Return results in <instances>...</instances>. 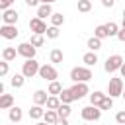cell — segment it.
<instances>
[{"instance_id":"1","label":"cell","mask_w":125,"mask_h":125,"mask_svg":"<svg viewBox=\"0 0 125 125\" xmlns=\"http://www.w3.org/2000/svg\"><path fill=\"white\" fill-rule=\"evenodd\" d=\"M92 78H94V74H92L90 66H74L70 70V80L72 82H88Z\"/></svg>"},{"instance_id":"2","label":"cell","mask_w":125,"mask_h":125,"mask_svg":"<svg viewBox=\"0 0 125 125\" xmlns=\"http://www.w3.org/2000/svg\"><path fill=\"white\" fill-rule=\"evenodd\" d=\"M39 62L35 61V59H25V62L21 64V74L25 76V78H33L35 74H39Z\"/></svg>"},{"instance_id":"3","label":"cell","mask_w":125,"mask_h":125,"mask_svg":"<svg viewBox=\"0 0 125 125\" xmlns=\"http://www.w3.org/2000/svg\"><path fill=\"white\" fill-rule=\"evenodd\" d=\"M123 80L121 78H109V84H107V96L109 98H119L123 96Z\"/></svg>"},{"instance_id":"4","label":"cell","mask_w":125,"mask_h":125,"mask_svg":"<svg viewBox=\"0 0 125 125\" xmlns=\"http://www.w3.org/2000/svg\"><path fill=\"white\" fill-rule=\"evenodd\" d=\"M121 66H123V57H121V55H111V57H107L105 62H104V70H105V72H115V70H119Z\"/></svg>"},{"instance_id":"5","label":"cell","mask_w":125,"mask_h":125,"mask_svg":"<svg viewBox=\"0 0 125 125\" xmlns=\"http://www.w3.org/2000/svg\"><path fill=\"white\" fill-rule=\"evenodd\" d=\"M80 115H82L84 121H98L102 117V109L98 105H86V107H82Z\"/></svg>"},{"instance_id":"6","label":"cell","mask_w":125,"mask_h":125,"mask_svg":"<svg viewBox=\"0 0 125 125\" xmlns=\"http://www.w3.org/2000/svg\"><path fill=\"white\" fill-rule=\"evenodd\" d=\"M39 76H41L43 80H47V82H55V80L59 78V72H57V68H55L53 64H41Z\"/></svg>"},{"instance_id":"7","label":"cell","mask_w":125,"mask_h":125,"mask_svg":"<svg viewBox=\"0 0 125 125\" xmlns=\"http://www.w3.org/2000/svg\"><path fill=\"white\" fill-rule=\"evenodd\" d=\"M29 29L33 31V35H45L49 27L41 18H33V20H29Z\"/></svg>"},{"instance_id":"8","label":"cell","mask_w":125,"mask_h":125,"mask_svg":"<svg viewBox=\"0 0 125 125\" xmlns=\"http://www.w3.org/2000/svg\"><path fill=\"white\" fill-rule=\"evenodd\" d=\"M35 51H37V49H35L29 41L18 45V55H21L23 59H35Z\"/></svg>"},{"instance_id":"9","label":"cell","mask_w":125,"mask_h":125,"mask_svg":"<svg viewBox=\"0 0 125 125\" xmlns=\"http://www.w3.org/2000/svg\"><path fill=\"white\" fill-rule=\"evenodd\" d=\"M70 90H72L74 100H80V98H84V96H88V94H90V88H88V84H86V82H74V86H72Z\"/></svg>"},{"instance_id":"10","label":"cell","mask_w":125,"mask_h":125,"mask_svg":"<svg viewBox=\"0 0 125 125\" xmlns=\"http://www.w3.org/2000/svg\"><path fill=\"white\" fill-rule=\"evenodd\" d=\"M18 12L14 10V8H10V10H4L2 12V21H4V25H16V21H18Z\"/></svg>"},{"instance_id":"11","label":"cell","mask_w":125,"mask_h":125,"mask_svg":"<svg viewBox=\"0 0 125 125\" xmlns=\"http://www.w3.org/2000/svg\"><path fill=\"white\" fill-rule=\"evenodd\" d=\"M18 27L16 25H2L0 27V35L4 37V39H16L18 37Z\"/></svg>"},{"instance_id":"12","label":"cell","mask_w":125,"mask_h":125,"mask_svg":"<svg viewBox=\"0 0 125 125\" xmlns=\"http://www.w3.org/2000/svg\"><path fill=\"white\" fill-rule=\"evenodd\" d=\"M47 100H49V92H45V90H35L33 92V104L35 105H45Z\"/></svg>"},{"instance_id":"13","label":"cell","mask_w":125,"mask_h":125,"mask_svg":"<svg viewBox=\"0 0 125 125\" xmlns=\"http://www.w3.org/2000/svg\"><path fill=\"white\" fill-rule=\"evenodd\" d=\"M51 16H53L51 4H39V8H37V18L45 20V18H51Z\"/></svg>"},{"instance_id":"14","label":"cell","mask_w":125,"mask_h":125,"mask_svg":"<svg viewBox=\"0 0 125 125\" xmlns=\"http://www.w3.org/2000/svg\"><path fill=\"white\" fill-rule=\"evenodd\" d=\"M14 107V96L12 94H2L0 96V109H12Z\"/></svg>"},{"instance_id":"15","label":"cell","mask_w":125,"mask_h":125,"mask_svg":"<svg viewBox=\"0 0 125 125\" xmlns=\"http://www.w3.org/2000/svg\"><path fill=\"white\" fill-rule=\"evenodd\" d=\"M107 98V94H104V92H92L90 94V105H102V102Z\"/></svg>"},{"instance_id":"16","label":"cell","mask_w":125,"mask_h":125,"mask_svg":"<svg viewBox=\"0 0 125 125\" xmlns=\"http://www.w3.org/2000/svg\"><path fill=\"white\" fill-rule=\"evenodd\" d=\"M8 117H10V121H12V123H18V121H21V117H23V111H21V107L14 105V107L8 111Z\"/></svg>"},{"instance_id":"17","label":"cell","mask_w":125,"mask_h":125,"mask_svg":"<svg viewBox=\"0 0 125 125\" xmlns=\"http://www.w3.org/2000/svg\"><path fill=\"white\" fill-rule=\"evenodd\" d=\"M43 121H45V123H49V125H55V123L59 121V113H57L55 109H47V111H45V115H43Z\"/></svg>"},{"instance_id":"18","label":"cell","mask_w":125,"mask_h":125,"mask_svg":"<svg viewBox=\"0 0 125 125\" xmlns=\"http://www.w3.org/2000/svg\"><path fill=\"white\" fill-rule=\"evenodd\" d=\"M16 55H18V49H16V47H4V51H2V59L8 61V62L14 61Z\"/></svg>"},{"instance_id":"19","label":"cell","mask_w":125,"mask_h":125,"mask_svg":"<svg viewBox=\"0 0 125 125\" xmlns=\"http://www.w3.org/2000/svg\"><path fill=\"white\" fill-rule=\"evenodd\" d=\"M82 61H84V64H86V66H94V64L98 62V55H96L94 51H88V53L82 57Z\"/></svg>"},{"instance_id":"20","label":"cell","mask_w":125,"mask_h":125,"mask_svg":"<svg viewBox=\"0 0 125 125\" xmlns=\"http://www.w3.org/2000/svg\"><path fill=\"white\" fill-rule=\"evenodd\" d=\"M59 98H61L62 104H72V102H74V96H72V90H70V88H64V90L59 94Z\"/></svg>"},{"instance_id":"21","label":"cell","mask_w":125,"mask_h":125,"mask_svg":"<svg viewBox=\"0 0 125 125\" xmlns=\"http://www.w3.org/2000/svg\"><path fill=\"white\" fill-rule=\"evenodd\" d=\"M43 115H45V109H43L41 105H33V107L29 109V117L35 119V121H37V119H43Z\"/></svg>"},{"instance_id":"22","label":"cell","mask_w":125,"mask_h":125,"mask_svg":"<svg viewBox=\"0 0 125 125\" xmlns=\"http://www.w3.org/2000/svg\"><path fill=\"white\" fill-rule=\"evenodd\" d=\"M86 47H88L90 51H94V53H96V51H100V49H102V39H98V37H90V39H88V43H86Z\"/></svg>"},{"instance_id":"23","label":"cell","mask_w":125,"mask_h":125,"mask_svg":"<svg viewBox=\"0 0 125 125\" xmlns=\"http://www.w3.org/2000/svg\"><path fill=\"white\" fill-rule=\"evenodd\" d=\"M61 104H62V102H61V98H59V96H49V100H47V104H45V105H47V109H55V111H57Z\"/></svg>"},{"instance_id":"24","label":"cell","mask_w":125,"mask_h":125,"mask_svg":"<svg viewBox=\"0 0 125 125\" xmlns=\"http://www.w3.org/2000/svg\"><path fill=\"white\" fill-rule=\"evenodd\" d=\"M70 104H61L59 105V109H57V113H59V117L61 119H68V115H70Z\"/></svg>"},{"instance_id":"25","label":"cell","mask_w":125,"mask_h":125,"mask_svg":"<svg viewBox=\"0 0 125 125\" xmlns=\"http://www.w3.org/2000/svg\"><path fill=\"white\" fill-rule=\"evenodd\" d=\"M62 57H64V55H62L61 49H53V51L49 53V59H51V62H55V64H57V62H62Z\"/></svg>"},{"instance_id":"26","label":"cell","mask_w":125,"mask_h":125,"mask_svg":"<svg viewBox=\"0 0 125 125\" xmlns=\"http://www.w3.org/2000/svg\"><path fill=\"white\" fill-rule=\"evenodd\" d=\"M62 90H64V88H62V86H61L57 80H55V82H49V90H47V92H49L51 96H59Z\"/></svg>"},{"instance_id":"27","label":"cell","mask_w":125,"mask_h":125,"mask_svg":"<svg viewBox=\"0 0 125 125\" xmlns=\"http://www.w3.org/2000/svg\"><path fill=\"white\" fill-rule=\"evenodd\" d=\"M94 37H98V39H105V37H109L107 27H105V25H98V27L94 29Z\"/></svg>"},{"instance_id":"28","label":"cell","mask_w":125,"mask_h":125,"mask_svg":"<svg viewBox=\"0 0 125 125\" xmlns=\"http://www.w3.org/2000/svg\"><path fill=\"white\" fill-rule=\"evenodd\" d=\"M23 82H25V76H23V74H14L12 80H10V84H12L14 88H21Z\"/></svg>"},{"instance_id":"29","label":"cell","mask_w":125,"mask_h":125,"mask_svg":"<svg viewBox=\"0 0 125 125\" xmlns=\"http://www.w3.org/2000/svg\"><path fill=\"white\" fill-rule=\"evenodd\" d=\"M105 27H107L109 37H117V33H119V25H117L115 21H107V23H105Z\"/></svg>"},{"instance_id":"30","label":"cell","mask_w":125,"mask_h":125,"mask_svg":"<svg viewBox=\"0 0 125 125\" xmlns=\"http://www.w3.org/2000/svg\"><path fill=\"white\" fill-rule=\"evenodd\" d=\"M62 23H64V16H62V14H53V16H51V25L61 27Z\"/></svg>"},{"instance_id":"31","label":"cell","mask_w":125,"mask_h":125,"mask_svg":"<svg viewBox=\"0 0 125 125\" xmlns=\"http://www.w3.org/2000/svg\"><path fill=\"white\" fill-rule=\"evenodd\" d=\"M90 10H92V2H90V0H78V12L86 14V12H90Z\"/></svg>"},{"instance_id":"32","label":"cell","mask_w":125,"mask_h":125,"mask_svg":"<svg viewBox=\"0 0 125 125\" xmlns=\"http://www.w3.org/2000/svg\"><path fill=\"white\" fill-rule=\"evenodd\" d=\"M59 33H61V31H59V27L51 25V27L47 29V33H45V35H47V39H57V37H59Z\"/></svg>"},{"instance_id":"33","label":"cell","mask_w":125,"mask_h":125,"mask_svg":"<svg viewBox=\"0 0 125 125\" xmlns=\"http://www.w3.org/2000/svg\"><path fill=\"white\" fill-rule=\"evenodd\" d=\"M29 43H31V45H33V47H35V49H37V47H41V45H43V43H45V37H43V35H33V37H31V41H29Z\"/></svg>"},{"instance_id":"34","label":"cell","mask_w":125,"mask_h":125,"mask_svg":"<svg viewBox=\"0 0 125 125\" xmlns=\"http://www.w3.org/2000/svg\"><path fill=\"white\" fill-rule=\"evenodd\" d=\"M111 107H113V98H109V96H107V98H105V100L102 102L100 109H111Z\"/></svg>"},{"instance_id":"35","label":"cell","mask_w":125,"mask_h":125,"mask_svg":"<svg viewBox=\"0 0 125 125\" xmlns=\"http://www.w3.org/2000/svg\"><path fill=\"white\" fill-rule=\"evenodd\" d=\"M16 0H0V8H2V12L4 10H10V6L14 4Z\"/></svg>"},{"instance_id":"36","label":"cell","mask_w":125,"mask_h":125,"mask_svg":"<svg viewBox=\"0 0 125 125\" xmlns=\"http://www.w3.org/2000/svg\"><path fill=\"white\" fill-rule=\"evenodd\" d=\"M8 74V61H2L0 62V76H6Z\"/></svg>"},{"instance_id":"37","label":"cell","mask_w":125,"mask_h":125,"mask_svg":"<svg viewBox=\"0 0 125 125\" xmlns=\"http://www.w3.org/2000/svg\"><path fill=\"white\" fill-rule=\"evenodd\" d=\"M115 121H117L119 125H125V111H119V113L115 115Z\"/></svg>"},{"instance_id":"38","label":"cell","mask_w":125,"mask_h":125,"mask_svg":"<svg viewBox=\"0 0 125 125\" xmlns=\"http://www.w3.org/2000/svg\"><path fill=\"white\" fill-rule=\"evenodd\" d=\"M113 4H115V0H102V6L104 8H111Z\"/></svg>"},{"instance_id":"39","label":"cell","mask_w":125,"mask_h":125,"mask_svg":"<svg viewBox=\"0 0 125 125\" xmlns=\"http://www.w3.org/2000/svg\"><path fill=\"white\" fill-rule=\"evenodd\" d=\"M117 39H119L121 43H125V29H119V33H117Z\"/></svg>"},{"instance_id":"40","label":"cell","mask_w":125,"mask_h":125,"mask_svg":"<svg viewBox=\"0 0 125 125\" xmlns=\"http://www.w3.org/2000/svg\"><path fill=\"white\" fill-rule=\"evenodd\" d=\"M55 125H68V119H61V117H59V121H57Z\"/></svg>"},{"instance_id":"41","label":"cell","mask_w":125,"mask_h":125,"mask_svg":"<svg viewBox=\"0 0 125 125\" xmlns=\"http://www.w3.org/2000/svg\"><path fill=\"white\" fill-rule=\"evenodd\" d=\"M25 4H27V6H37L39 0H25Z\"/></svg>"},{"instance_id":"42","label":"cell","mask_w":125,"mask_h":125,"mask_svg":"<svg viewBox=\"0 0 125 125\" xmlns=\"http://www.w3.org/2000/svg\"><path fill=\"white\" fill-rule=\"evenodd\" d=\"M119 72H121V78H125V62H123V66L119 68Z\"/></svg>"},{"instance_id":"43","label":"cell","mask_w":125,"mask_h":125,"mask_svg":"<svg viewBox=\"0 0 125 125\" xmlns=\"http://www.w3.org/2000/svg\"><path fill=\"white\" fill-rule=\"evenodd\" d=\"M41 4H53V2H57V0H39Z\"/></svg>"},{"instance_id":"44","label":"cell","mask_w":125,"mask_h":125,"mask_svg":"<svg viewBox=\"0 0 125 125\" xmlns=\"http://www.w3.org/2000/svg\"><path fill=\"white\" fill-rule=\"evenodd\" d=\"M35 125H49V123H45V121H37Z\"/></svg>"},{"instance_id":"45","label":"cell","mask_w":125,"mask_h":125,"mask_svg":"<svg viewBox=\"0 0 125 125\" xmlns=\"http://www.w3.org/2000/svg\"><path fill=\"white\" fill-rule=\"evenodd\" d=\"M121 29H125V18H123V21H121Z\"/></svg>"},{"instance_id":"46","label":"cell","mask_w":125,"mask_h":125,"mask_svg":"<svg viewBox=\"0 0 125 125\" xmlns=\"http://www.w3.org/2000/svg\"><path fill=\"white\" fill-rule=\"evenodd\" d=\"M123 18H125V8H123Z\"/></svg>"},{"instance_id":"47","label":"cell","mask_w":125,"mask_h":125,"mask_svg":"<svg viewBox=\"0 0 125 125\" xmlns=\"http://www.w3.org/2000/svg\"><path fill=\"white\" fill-rule=\"evenodd\" d=\"M123 98H125V90H123Z\"/></svg>"},{"instance_id":"48","label":"cell","mask_w":125,"mask_h":125,"mask_svg":"<svg viewBox=\"0 0 125 125\" xmlns=\"http://www.w3.org/2000/svg\"><path fill=\"white\" fill-rule=\"evenodd\" d=\"M84 125H88V123H84Z\"/></svg>"}]
</instances>
